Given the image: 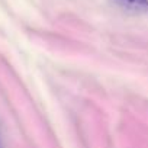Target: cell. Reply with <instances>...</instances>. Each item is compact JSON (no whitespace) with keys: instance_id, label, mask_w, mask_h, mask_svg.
Instances as JSON below:
<instances>
[{"instance_id":"6da1fadb","label":"cell","mask_w":148,"mask_h":148,"mask_svg":"<svg viewBox=\"0 0 148 148\" xmlns=\"http://www.w3.org/2000/svg\"><path fill=\"white\" fill-rule=\"evenodd\" d=\"M118 6L132 10V12H145L148 10V0H112Z\"/></svg>"}]
</instances>
